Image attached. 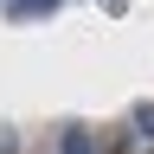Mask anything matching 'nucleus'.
I'll return each instance as SVG.
<instances>
[{
    "label": "nucleus",
    "mask_w": 154,
    "mask_h": 154,
    "mask_svg": "<svg viewBox=\"0 0 154 154\" xmlns=\"http://www.w3.org/2000/svg\"><path fill=\"white\" fill-rule=\"evenodd\" d=\"M64 154H90V135H84V128H71V135H64Z\"/></svg>",
    "instance_id": "f257e3e1"
},
{
    "label": "nucleus",
    "mask_w": 154,
    "mask_h": 154,
    "mask_svg": "<svg viewBox=\"0 0 154 154\" xmlns=\"http://www.w3.org/2000/svg\"><path fill=\"white\" fill-rule=\"evenodd\" d=\"M135 128H141L148 141H154V103H141V109H135Z\"/></svg>",
    "instance_id": "f03ea898"
}]
</instances>
